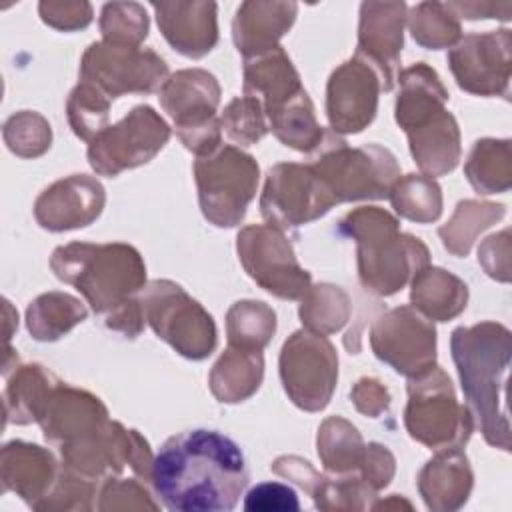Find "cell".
Here are the masks:
<instances>
[{
    "label": "cell",
    "instance_id": "obj_1",
    "mask_svg": "<svg viewBox=\"0 0 512 512\" xmlns=\"http://www.w3.org/2000/svg\"><path fill=\"white\" fill-rule=\"evenodd\" d=\"M150 484L172 512H230L248 484L246 458L218 430H186L160 446Z\"/></svg>",
    "mask_w": 512,
    "mask_h": 512
},
{
    "label": "cell",
    "instance_id": "obj_2",
    "mask_svg": "<svg viewBox=\"0 0 512 512\" xmlns=\"http://www.w3.org/2000/svg\"><path fill=\"white\" fill-rule=\"evenodd\" d=\"M450 350L474 424L490 446L510 450L506 410L510 330L498 322L458 326L450 336Z\"/></svg>",
    "mask_w": 512,
    "mask_h": 512
},
{
    "label": "cell",
    "instance_id": "obj_3",
    "mask_svg": "<svg viewBox=\"0 0 512 512\" xmlns=\"http://www.w3.org/2000/svg\"><path fill=\"white\" fill-rule=\"evenodd\" d=\"M338 228L356 240L358 278L378 296L396 294L430 264L426 244L400 232L398 220L382 208L360 206L348 212Z\"/></svg>",
    "mask_w": 512,
    "mask_h": 512
},
{
    "label": "cell",
    "instance_id": "obj_4",
    "mask_svg": "<svg viewBox=\"0 0 512 512\" xmlns=\"http://www.w3.org/2000/svg\"><path fill=\"white\" fill-rule=\"evenodd\" d=\"M50 268L58 280L74 286L100 316L110 314L146 286V264L140 252L124 242L58 246Z\"/></svg>",
    "mask_w": 512,
    "mask_h": 512
},
{
    "label": "cell",
    "instance_id": "obj_5",
    "mask_svg": "<svg viewBox=\"0 0 512 512\" xmlns=\"http://www.w3.org/2000/svg\"><path fill=\"white\" fill-rule=\"evenodd\" d=\"M314 154L310 166L338 204L388 198L400 178V166L388 148L380 144L352 148L332 130L324 132V140Z\"/></svg>",
    "mask_w": 512,
    "mask_h": 512
},
{
    "label": "cell",
    "instance_id": "obj_6",
    "mask_svg": "<svg viewBox=\"0 0 512 512\" xmlns=\"http://www.w3.org/2000/svg\"><path fill=\"white\" fill-rule=\"evenodd\" d=\"M404 426L416 442L432 450H448L462 448L468 442L474 420L468 406L456 400L450 376L434 366L426 374L408 380Z\"/></svg>",
    "mask_w": 512,
    "mask_h": 512
},
{
    "label": "cell",
    "instance_id": "obj_7",
    "mask_svg": "<svg viewBox=\"0 0 512 512\" xmlns=\"http://www.w3.org/2000/svg\"><path fill=\"white\" fill-rule=\"evenodd\" d=\"M260 178L258 162L236 146L224 144L194 162V180L204 218L218 228L242 222L256 196Z\"/></svg>",
    "mask_w": 512,
    "mask_h": 512
},
{
    "label": "cell",
    "instance_id": "obj_8",
    "mask_svg": "<svg viewBox=\"0 0 512 512\" xmlns=\"http://www.w3.org/2000/svg\"><path fill=\"white\" fill-rule=\"evenodd\" d=\"M144 320L154 334L188 360H204L216 348L212 316L180 284L152 280L140 290Z\"/></svg>",
    "mask_w": 512,
    "mask_h": 512
},
{
    "label": "cell",
    "instance_id": "obj_9",
    "mask_svg": "<svg viewBox=\"0 0 512 512\" xmlns=\"http://www.w3.org/2000/svg\"><path fill=\"white\" fill-rule=\"evenodd\" d=\"M158 98L186 150L206 156L222 146V126L216 116L220 84L214 74L202 68L178 70L166 78Z\"/></svg>",
    "mask_w": 512,
    "mask_h": 512
},
{
    "label": "cell",
    "instance_id": "obj_10",
    "mask_svg": "<svg viewBox=\"0 0 512 512\" xmlns=\"http://www.w3.org/2000/svg\"><path fill=\"white\" fill-rule=\"evenodd\" d=\"M280 380L294 406L320 412L338 382V354L332 342L310 330L294 332L280 350Z\"/></svg>",
    "mask_w": 512,
    "mask_h": 512
},
{
    "label": "cell",
    "instance_id": "obj_11",
    "mask_svg": "<svg viewBox=\"0 0 512 512\" xmlns=\"http://www.w3.org/2000/svg\"><path fill=\"white\" fill-rule=\"evenodd\" d=\"M168 78L162 56L150 48L94 42L80 60V80L96 86L110 100L124 94H150Z\"/></svg>",
    "mask_w": 512,
    "mask_h": 512
},
{
    "label": "cell",
    "instance_id": "obj_12",
    "mask_svg": "<svg viewBox=\"0 0 512 512\" xmlns=\"http://www.w3.org/2000/svg\"><path fill=\"white\" fill-rule=\"evenodd\" d=\"M168 138L170 126L164 118L152 106L140 104L88 142V164L96 174L112 178L150 162L166 146Z\"/></svg>",
    "mask_w": 512,
    "mask_h": 512
},
{
    "label": "cell",
    "instance_id": "obj_13",
    "mask_svg": "<svg viewBox=\"0 0 512 512\" xmlns=\"http://www.w3.org/2000/svg\"><path fill=\"white\" fill-rule=\"evenodd\" d=\"M236 252L246 274L282 300H298L312 286L310 272L294 254L284 230L272 224H250L236 236Z\"/></svg>",
    "mask_w": 512,
    "mask_h": 512
},
{
    "label": "cell",
    "instance_id": "obj_14",
    "mask_svg": "<svg viewBox=\"0 0 512 512\" xmlns=\"http://www.w3.org/2000/svg\"><path fill=\"white\" fill-rule=\"evenodd\" d=\"M336 198L310 164L280 162L266 174L260 212L268 224L288 230L318 220L336 206Z\"/></svg>",
    "mask_w": 512,
    "mask_h": 512
},
{
    "label": "cell",
    "instance_id": "obj_15",
    "mask_svg": "<svg viewBox=\"0 0 512 512\" xmlns=\"http://www.w3.org/2000/svg\"><path fill=\"white\" fill-rule=\"evenodd\" d=\"M370 346L378 360L408 380L436 366V328L412 306H398L378 316L370 330Z\"/></svg>",
    "mask_w": 512,
    "mask_h": 512
},
{
    "label": "cell",
    "instance_id": "obj_16",
    "mask_svg": "<svg viewBox=\"0 0 512 512\" xmlns=\"http://www.w3.org/2000/svg\"><path fill=\"white\" fill-rule=\"evenodd\" d=\"M510 46L508 28L472 32L460 38L448 52V66L456 84L476 96H508L510 88Z\"/></svg>",
    "mask_w": 512,
    "mask_h": 512
},
{
    "label": "cell",
    "instance_id": "obj_17",
    "mask_svg": "<svg viewBox=\"0 0 512 512\" xmlns=\"http://www.w3.org/2000/svg\"><path fill=\"white\" fill-rule=\"evenodd\" d=\"M382 90L376 70L358 56L340 64L328 78L326 116L334 134H358L376 116Z\"/></svg>",
    "mask_w": 512,
    "mask_h": 512
},
{
    "label": "cell",
    "instance_id": "obj_18",
    "mask_svg": "<svg viewBox=\"0 0 512 512\" xmlns=\"http://www.w3.org/2000/svg\"><path fill=\"white\" fill-rule=\"evenodd\" d=\"M404 22V2H364L360 6L358 48L354 56L376 70L384 92L394 88L400 74Z\"/></svg>",
    "mask_w": 512,
    "mask_h": 512
},
{
    "label": "cell",
    "instance_id": "obj_19",
    "mask_svg": "<svg viewBox=\"0 0 512 512\" xmlns=\"http://www.w3.org/2000/svg\"><path fill=\"white\" fill-rule=\"evenodd\" d=\"M106 202L104 186L88 174H72L56 180L34 202V218L50 232L76 230L92 224Z\"/></svg>",
    "mask_w": 512,
    "mask_h": 512
},
{
    "label": "cell",
    "instance_id": "obj_20",
    "mask_svg": "<svg viewBox=\"0 0 512 512\" xmlns=\"http://www.w3.org/2000/svg\"><path fill=\"white\" fill-rule=\"evenodd\" d=\"M60 466L48 448L24 440L6 442L0 452L2 490L14 492L36 510L52 490Z\"/></svg>",
    "mask_w": 512,
    "mask_h": 512
},
{
    "label": "cell",
    "instance_id": "obj_21",
    "mask_svg": "<svg viewBox=\"0 0 512 512\" xmlns=\"http://www.w3.org/2000/svg\"><path fill=\"white\" fill-rule=\"evenodd\" d=\"M152 8L162 36L182 56L202 58L216 46L214 2H154Z\"/></svg>",
    "mask_w": 512,
    "mask_h": 512
},
{
    "label": "cell",
    "instance_id": "obj_22",
    "mask_svg": "<svg viewBox=\"0 0 512 512\" xmlns=\"http://www.w3.org/2000/svg\"><path fill=\"white\" fill-rule=\"evenodd\" d=\"M474 474L460 448L436 450L418 474V492L432 512L462 508L472 492Z\"/></svg>",
    "mask_w": 512,
    "mask_h": 512
},
{
    "label": "cell",
    "instance_id": "obj_23",
    "mask_svg": "<svg viewBox=\"0 0 512 512\" xmlns=\"http://www.w3.org/2000/svg\"><path fill=\"white\" fill-rule=\"evenodd\" d=\"M244 96L260 100L264 114L276 110L298 92L300 76L282 46L244 58Z\"/></svg>",
    "mask_w": 512,
    "mask_h": 512
},
{
    "label": "cell",
    "instance_id": "obj_24",
    "mask_svg": "<svg viewBox=\"0 0 512 512\" xmlns=\"http://www.w3.org/2000/svg\"><path fill=\"white\" fill-rule=\"evenodd\" d=\"M294 2H244L232 22V38L238 52L248 58L280 46L278 40L296 20Z\"/></svg>",
    "mask_w": 512,
    "mask_h": 512
},
{
    "label": "cell",
    "instance_id": "obj_25",
    "mask_svg": "<svg viewBox=\"0 0 512 512\" xmlns=\"http://www.w3.org/2000/svg\"><path fill=\"white\" fill-rule=\"evenodd\" d=\"M398 96L394 106L396 124L410 132L428 122L438 112L446 110L448 90L440 76L426 62H416L398 74Z\"/></svg>",
    "mask_w": 512,
    "mask_h": 512
},
{
    "label": "cell",
    "instance_id": "obj_26",
    "mask_svg": "<svg viewBox=\"0 0 512 512\" xmlns=\"http://www.w3.org/2000/svg\"><path fill=\"white\" fill-rule=\"evenodd\" d=\"M406 136L410 154L424 176H444L458 166L462 154L460 130L448 110L438 112L422 126L406 132Z\"/></svg>",
    "mask_w": 512,
    "mask_h": 512
},
{
    "label": "cell",
    "instance_id": "obj_27",
    "mask_svg": "<svg viewBox=\"0 0 512 512\" xmlns=\"http://www.w3.org/2000/svg\"><path fill=\"white\" fill-rule=\"evenodd\" d=\"M4 376V420L12 424L38 422L46 402L60 382L48 368L40 364H14Z\"/></svg>",
    "mask_w": 512,
    "mask_h": 512
},
{
    "label": "cell",
    "instance_id": "obj_28",
    "mask_svg": "<svg viewBox=\"0 0 512 512\" xmlns=\"http://www.w3.org/2000/svg\"><path fill=\"white\" fill-rule=\"evenodd\" d=\"M410 302L428 320L448 322L456 318L468 302V286L452 272L426 266L410 280Z\"/></svg>",
    "mask_w": 512,
    "mask_h": 512
},
{
    "label": "cell",
    "instance_id": "obj_29",
    "mask_svg": "<svg viewBox=\"0 0 512 512\" xmlns=\"http://www.w3.org/2000/svg\"><path fill=\"white\" fill-rule=\"evenodd\" d=\"M262 350L228 346L210 370V392L218 402L236 404L250 398L262 384Z\"/></svg>",
    "mask_w": 512,
    "mask_h": 512
},
{
    "label": "cell",
    "instance_id": "obj_30",
    "mask_svg": "<svg viewBox=\"0 0 512 512\" xmlns=\"http://www.w3.org/2000/svg\"><path fill=\"white\" fill-rule=\"evenodd\" d=\"M268 128L288 148L298 152H316L324 140V128L318 124L314 104L306 90L266 114Z\"/></svg>",
    "mask_w": 512,
    "mask_h": 512
},
{
    "label": "cell",
    "instance_id": "obj_31",
    "mask_svg": "<svg viewBox=\"0 0 512 512\" xmlns=\"http://www.w3.org/2000/svg\"><path fill=\"white\" fill-rule=\"evenodd\" d=\"M86 306L66 292H46L26 308V328L38 342H54L86 320Z\"/></svg>",
    "mask_w": 512,
    "mask_h": 512
},
{
    "label": "cell",
    "instance_id": "obj_32",
    "mask_svg": "<svg viewBox=\"0 0 512 512\" xmlns=\"http://www.w3.org/2000/svg\"><path fill=\"white\" fill-rule=\"evenodd\" d=\"M464 174L478 194L506 192L512 184L510 140H478L468 154Z\"/></svg>",
    "mask_w": 512,
    "mask_h": 512
},
{
    "label": "cell",
    "instance_id": "obj_33",
    "mask_svg": "<svg viewBox=\"0 0 512 512\" xmlns=\"http://www.w3.org/2000/svg\"><path fill=\"white\" fill-rule=\"evenodd\" d=\"M318 456L330 474H348L358 472L366 444L348 420L340 416L326 418L318 428Z\"/></svg>",
    "mask_w": 512,
    "mask_h": 512
},
{
    "label": "cell",
    "instance_id": "obj_34",
    "mask_svg": "<svg viewBox=\"0 0 512 512\" xmlns=\"http://www.w3.org/2000/svg\"><path fill=\"white\" fill-rule=\"evenodd\" d=\"M506 214L504 204L462 200L458 202L452 218L438 228L444 248L454 256H466L476 240V236L498 222Z\"/></svg>",
    "mask_w": 512,
    "mask_h": 512
},
{
    "label": "cell",
    "instance_id": "obj_35",
    "mask_svg": "<svg viewBox=\"0 0 512 512\" xmlns=\"http://www.w3.org/2000/svg\"><path fill=\"white\" fill-rule=\"evenodd\" d=\"M300 300V320L314 334L338 332L350 318V298L340 286L326 282L310 286Z\"/></svg>",
    "mask_w": 512,
    "mask_h": 512
},
{
    "label": "cell",
    "instance_id": "obj_36",
    "mask_svg": "<svg viewBox=\"0 0 512 512\" xmlns=\"http://www.w3.org/2000/svg\"><path fill=\"white\" fill-rule=\"evenodd\" d=\"M276 332L274 310L260 300L234 302L226 314L228 346L264 350Z\"/></svg>",
    "mask_w": 512,
    "mask_h": 512
},
{
    "label": "cell",
    "instance_id": "obj_37",
    "mask_svg": "<svg viewBox=\"0 0 512 512\" xmlns=\"http://www.w3.org/2000/svg\"><path fill=\"white\" fill-rule=\"evenodd\" d=\"M394 210L412 222L428 224L442 214V192L434 178L424 174H408L396 180L390 190Z\"/></svg>",
    "mask_w": 512,
    "mask_h": 512
},
{
    "label": "cell",
    "instance_id": "obj_38",
    "mask_svg": "<svg viewBox=\"0 0 512 512\" xmlns=\"http://www.w3.org/2000/svg\"><path fill=\"white\" fill-rule=\"evenodd\" d=\"M318 510H366L372 506L374 492L360 472L318 474L308 490Z\"/></svg>",
    "mask_w": 512,
    "mask_h": 512
},
{
    "label": "cell",
    "instance_id": "obj_39",
    "mask_svg": "<svg viewBox=\"0 0 512 512\" xmlns=\"http://www.w3.org/2000/svg\"><path fill=\"white\" fill-rule=\"evenodd\" d=\"M412 38L430 50L450 48L460 36V22L448 4L440 2H422L410 10L406 16Z\"/></svg>",
    "mask_w": 512,
    "mask_h": 512
},
{
    "label": "cell",
    "instance_id": "obj_40",
    "mask_svg": "<svg viewBox=\"0 0 512 512\" xmlns=\"http://www.w3.org/2000/svg\"><path fill=\"white\" fill-rule=\"evenodd\" d=\"M110 98L88 82H78L66 102V116L72 132L84 142H92L108 126Z\"/></svg>",
    "mask_w": 512,
    "mask_h": 512
},
{
    "label": "cell",
    "instance_id": "obj_41",
    "mask_svg": "<svg viewBox=\"0 0 512 512\" xmlns=\"http://www.w3.org/2000/svg\"><path fill=\"white\" fill-rule=\"evenodd\" d=\"M2 138L12 154L20 158H38L50 148L52 130L42 114L22 110L4 122Z\"/></svg>",
    "mask_w": 512,
    "mask_h": 512
},
{
    "label": "cell",
    "instance_id": "obj_42",
    "mask_svg": "<svg viewBox=\"0 0 512 512\" xmlns=\"http://www.w3.org/2000/svg\"><path fill=\"white\" fill-rule=\"evenodd\" d=\"M220 126L226 136L240 146H252L260 142L270 130L260 100L250 96H238L228 102L220 116Z\"/></svg>",
    "mask_w": 512,
    "mask_h": 512
},
{
    "label": "cell",
    "instance_id": "obj_43",
    "mask_svg": "<svg viewBox=\"0 0 512 512\" xmlns=\"http://www.w3.org/2000/svg\"><path fill=\"white\" fill-rule=\"evenodd\" d=\"M100 32L106 42L140 46L148 36L146 10L136 2H112L102 8Z\"/></svg>",
    "mask_w": 512,
    "mask_h": 512
},
{
    "label": "cell",
    "instance_id": "obj_44",
    "mask_svg": "<svg viewBox=\"0 0 512 512\" xmlns=\"http://www.w3.org/2000/svg\"><path fill=\"white\" fill-rule=\"evenodd\" d=\"M96 480L60 466L58 478L36 510H92L96 508Z\"/></svg>",
    "mask_w": 512,
    "mask_h": 512
},
{
    "label": "cell",
    "instance_id": "obj_45",
    "mask_svg": "<svg viewBox=\"0 0 512 512\" xmlns=\"http://www.w3.org/2000/svg\"><path fill=\"white\" fill-rule=\"evenodd\" d=\"M160 504L154 502L146 486L136 478H116L104 480L98 490L96 510L116 512V510H158Z\"/></svg>",
    "mask_w": 512,
    "mask_h": 512
},
{
    "label": "cell",
    "instance_id": "obj_46",
    "mask_svg": "<svg viewBox=\"0 0 512 512\" xmlns=\"http://www.w3.org/2000/svg\"><path fill=\"white\" fill-rule=\"evenodd\" d=\"M244 510L250 512H278L300 510L298 494L292 486L282 482H262L250 488L244 498Z\"/></svg>",
    "mask_w": 512,
    "mask_h": 512
},
{
    "label": "cell",
    "instance_id": "obj_47",
    "mask_svg": "<svg viewBox=\"0 0 512 512\" xmlns=\"http://www.w3.org/2000/svg\"><path fill=\"white\" fill-rule=\"evenodd\" d=\"M40 18L56 30H78L92 22V6L88 2H40Z\"/></svg>",
    "mask_w": 512,
    "mask_h": 512
},
{
    "label": "cell",
    "instance_id": "obj_48",
    "mask_svg": "<svg viewBox=\"0 0 512 512\" xmlns=\"http://www.w3.org/2000/svg\"><path fill=\"white\" fill-rule=\"evenodd\" d=\"M394 470H396V460L386 446L378 442L366 444V452L358 472L374 492H380L390 484V480L394 478Z\"/></svg>",
    "mask_w": 512,
    "mask_h": 512
},
{
    "label": "cell",
    "instance_id": "obj_49",
    "mask_svg": "<svg viewBox=\"0 0 512 512\" xmlns=\"http://www.w3.org/2000/svg\"><path fill=\"white\" fill-rule=\"evenodd\" d=\"M478 262L488 276L508 282L510 280V232L502 230L500 234L488 236L478 248Z\"/></svg>",
    "mask_w": 512,
    "mask_h": 512
},
{
    "label": "cell",
    "instance_id": "obj_50",
    "mask_svg": "<svg viewBox=\"0 0 512 512\" xmlns=\"http://www.w3.org/2000/svg\"><path fill=\"white\" fill-rule=\"evenodd\" d=\"M350 398L356 410L370 418H378L390 406V392L376 378H360L350 390Z\"/></svg>",
    "mask_w": 512,
    "mask_h": 512
},
{
    "label": "cell",
    "instance_id": "obj_51",
    "mask_svg": "<svg viewBox=\"0 0 512 512\" xmlns=\"http://www.w3.org/2000/svg\"><path fill=\"white\" fill-rule=\"evenodd\" d=\"M144 322L146 320H144L140 298H130L128 302H124L122 306H118L116 310L104 316V324L110 330L124 334L126 338H136L142 332Z\"/></svg>",
    "mask_w": 512,
    "mask_h": 512
},
{
    "label": "cell",
    "instance_id": "obj_52",
    "mask_svg": "<svg viewBox=\"0 0 512 512\" xmlns=\"http://www.w3.org/2000/svg\"><path fill=\"white\" fill-rule=\"evenodd\" d=\"M372 510H380V508H406V510H412V504L408 502V500H404V498H400V496H390L388 500H380V502H372V506H370Z\"/></svg>",
    "mask_w": 512,
    "mask_h": 512
}]
</instances>
